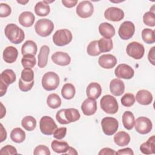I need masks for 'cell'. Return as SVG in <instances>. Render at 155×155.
<instances>
[{"label": "cell", "instance_id": "obj_9", "mask_svg": "<svg viewBox=\"0 0 155 155\" xmlns=\"http://www.w3.org/2000/svg\"><path fill=\"white\" fill-rule=\"evenodd\" d=\"M134 126L137 133L141 134H146L150 133L152 130L153 124L149 118L140 116L134 120Z\"/></svg>", "mask_w": 155, "mask_h": 155}, {"label": "cell", "instance_id": "obj_5", "mask_svg": "<svg viewBox=\"0 0 155 155\" xmlns=\"http://www.w3.org/2000/svg\"><path fill=\"white\" fill-rule=\"evenodd\" d=\"M42 87L47 91H52L57 88L59 84V77L53 71L45 73L42 78Z\"/></svg>", "mask_w": 155, "mask_h": 155}, {"label": "cell", "instance_id": "obj_25", "mask_svg": "<svg viewBox=\"0 0 155 155\" xmlns=\"http://www.w3.org/2000/svg\"><path fill=\"white\" fill-rule=\"evenodd\" d=\"M50 53V48L49 47L44 45L41 47L40 48L39 53L38 56V65L40 68L45 67L48 62V56Z\"/></svg>", "mask_w": 155, "mask_h": 155}, {"label": "cell", "instance_id": "obj_49", "mask_svg": "<svg viewBox=\"0 0 155 155\" xmlns=\"http://www.w3.org/2000/svg\"><path fill=\"white\" fill-rule=\"evenodd\" d=\"M98 154L105 155V154H116V151L110 148H104L100 150Z\"/></svg>", "mask_w": 155, "mask_h": 155}, {"label": "cell", "instance_id": "obj_54", "mask_svg": "<svg viewBox=\"0 0 155 155\" xmlns=\"http://www.w3.org/2000/svg\"><path fill=\"white\" fill-rule=\"evenodd\" d=\"M64 154H71V155L76 154H76H78V152L76 151V150L74 148H73L71 147H70L68 151L66 153H65Z\"/></svg>", "mask_w": 155, "mask_h": 155}, {"label": "cell", "instance_id": "obj_32", "mask_svg": "<svg viewBox=\"0 0 155 155\" xmlns=\"http://www.w3.org/2000/svg\"><path fill=\"white\" fill-rule=\"evenodd\" d=\"M122 123L124 127L128 130H132L134 125V116L130 111H126L122 115Z\"/></svg>", "mask_w": 155, "mask_h": 155}, {"label": "cell", "instance_id": "obj_6", "mask_svg": "<svg viewBox=\"0 0 155 155\" xmlns=\"http://www.w3.org/2000/svg\"><path fill=\"white\" fill-rule=\"evenodd\" d=\"M73 38L71 32L68 29L57 30L53 36V41L57 46H64L69 44Z\"/></svg>", "mask_w": 155, "mask_h": 155}, {"label": "cell", "instance_id": "obj_45", "mask_svg": "<svg viewBox=\"0 0 155 155\" xmlns=\"http://www.w3.org/2000/svg\"><path fill=\"white\" fill-rule=\"evenodd\" d=\"M1 154H17L18 152L15 147L10 145H7L3 147L0 151Z\"/></svg>", "mask_w": 155, "mask_h": 155}, {"label": "cell", "instance_id": "obj_40", "mask_svg": "<svg viewBox=\"0 0 155 155\" xmlns=\"http://www.w3.org/2000/svg\"><path fill=\"white\" fill-rule=\"evenodd\" d=\"M87 53L91 56H96L101 53L98 47V41H93L90 42L87 48Z\"/></svg>", "mask_w": 155, "mask_h": 155}, {"label": "cell", "instance_id": "obj_35", "mask_svg": "<svg viewBox=\"0 0 155 155\" xmlns=\"http://www.w3.org/2000/svg\"><path fill=\"white\" fill-rule=\"evenodd\" d=\"M98 47L101 53L108 52L113 47V41L111 39L102 38L98 41Z\"/></svg>", "mask_w": 155, "mask_h": 155}, {"label": "cell", "instance_id": "obj_39", "mask_svg": "<svg viewBox=\"0 0 155 155\" xmlns=\"http://www.w3.org/2000/svg\"><path fill=\"white\" fill-rule=\"evenodd\" d=\"M36 60L35 55L33 54H25L21 59V64L23 67L31 68L36 65Z\"/></svg>", "mask_w": 155, "mask_h": 155}, {"label": "cell", "instance_id": "obj_55", "mask_svg": "<svg viewBox=\"0 0 155 155\" xmlns=\"http://www.w3.org/2000/svg\"><path fill=\"white\" fill-rule=\"evenodd\" d=\"M1 117H0V118L2 119L5 116V114L6 113V110H5V108L4 110H3L4 107V105H3V104L2 103H1Z\"/></svg>", "mask_w": 155, "mask_h": 155}, {"label": "cell", "instance_id": "obj_26", "mask_svg": "<svg viewBox=\"0 0 155 155\" xmlns=\"http://www.w3.org/2000/svg\"><path fill=\"white\" fill-rule=\"evenodd\" d=\"M130 136L125 131H119L114 136V142L119 147H124L130 143Z\"/></svg>", "mask_w": 155, "mask_h": 155}, {"label": "cell", "instance_id": "obj_56", "mask_svg": "<svg viewBox=\"0 0 155 155\" xmlns=\"http://www.w3.org/2000/svg\"><path fill=\"white\" fill-rule=\"evenodd\" d=\"M17 2H18V3H19V4H22V5H25V4H27V3L28 2V1H17Z\"/></svg>", "mask_w": 155, "mask_h": 155}, {"label": "cell", "instance_id": "obj_27", "mask_svg": "<svg viewBox=\"0 0 155 155\" xmlns=\"http://www.w3.org/2000/svg\"><path fill=\"white\" fill-rule=\"evenodd\" d=\"M16 76L14 71L11 69H6L4 70L0 76V81L2 82L7 85L13 84L15 82Z\"/></svg>", "mask_w": 155, "mask_h": 155}, {"label": "cell", "instance_id": "obj_37", "mask_svg": "<svg viewBox=\"0 0 155 155\" xmlns=\"http://www.w3.org/2000/svg\"><path fill=\"white\" fill-rule=\"evenodd\" d=\"M61 99L56 93H51L49 94L47 99V104L48 106L53 109H56L59 107L61 105Z\"/></svg>", "mask_w": 155, "mask_h": 155}, {"label": "cell", "instance_id": "obj_53", "mask_svg": "<svg viewBox=\"0 0 155 155\" xmlns=\"http://www.w3.org/2000/svg\"><path fill=\"white\" fill-rule=\"evenodd\" d=\"M7 137V132L5 129H4L2 124H1V140L0 142H2L4 140L6 139Z\"/></svg>", "mask_w": 155, "mask_h": 155}, {"label": "cell", "instance_id": "obj_23", "mask_svg": "<svg viewBox=\"0 0 155 155\" xmlns=\"http://www.w3.org/2000/svg\"><path fill=\"white\" fill-rule=\"evenodd\" d=\"M140 151L145 154H151L155 153V136L150 137L145 142L140 146Z\"/></svg>", "mask_w": 155, "mask_h": 155}, {"label": "cell", "instance_id": "obj_44", "mask_svg": "<svg viewBox=\"0 0 155 155\" xmlns=\"http://www.w3.org/2000/svg\"><path fill=\"white\" fill-rule=\"evenodd\" d=\"M11 12L12 9L10 5L5 3L0 4V17H7L11 14Z\"/></svg>", "mask_w": 155, "mask_h": 155}, {"label": "cell", "instance_id": "obj_10", "mask_svg": "<svg viewBox=\"0 0 155 155\" xmlns=\"http://www.w3.org/2000/svg\"><path fill=\"white\" fill-rule=\"evenodd\" d=\"M126 51L129 56L135 59H140L144 55L145 48L142 44L133 41L128 44Z\"/></svg>", "mask_w": 155, "mask_h": 155}, {"label": "cell", "instance_id": "obj_24", "mask_svg": "<svg viewBox=\"0 0 155 155\" xmlns=\"http://www.w3.org/2000/svg\"><path fill=\"white\" fill-rule=\"evenodd\" d=\"M99 31L102 36L108 39L111 38L115 35L114 27L108 22L101 23L99 26Z\"/></svg>", "mask_w": 155, "mask_h": 155}, {"label": "cell", "instance_id": "obj_50", "mask_svg": "<svg viewBox=\"0 0 155 155\" xmlns=\"http://www.w3.org/2000/svg\"><path fill=\"white\" fill-rule=\"evenodd\" d=\"M116 154H128V155H133L134 153L130 148H125L123 149H120L116 152Z\"/></svg>", "mask_w": 155, "mask_h": 155}, {"label": "cell", "instance_id": "obj_48", "mask_svg": "<svg viewBox=\"0 0 155 155\" xmlns=\"http://www.w3.org/2000/svg\"><path fill=\"white\" fill-rule=\"evenodd\" d=\"M62 3L63 5L67 8H71L74 7L78 3L77 0H62Z\"/></svg>", "mask_w": 155, "mask_h": 155}, {"label": "cell", "instance_id": "obj_13", "mask_svg": "<svg viewBox=\"0 0 155 155\" xmlns=\"http://www.w3.org/2000/svg\"><path fill=\"white\" fill-rule=\"evenodd\" d=\"M114 74L119 78L130 79L133 77L134 71L131 66L125 64H121L115 68Z\"/></svg>", "mask_w": 155, "mask_h": 155}, {"label": "cell", "instance_id": "obj_33", "mask_svg": "<svg viewBox=\"0 0 155 155\" xmlns=\"http://www.w3.org/2000/svg\"><path fill=\"white\" fill-rule=\"evenodd\" d=\"M10 138L14 142L22 143L25 139V133L21 128H15L11 131Z\"/></svg>", "mask_w": 155, "mask_h": 155}, {"label": "cell", "instance_id": "obj_43", "mask_svg": "<svg viewBox=\"0 0 155 155\" xmlns=\"http://www.w3.org/2000/svg\"><path fill=\"white\" fill-rule=\"evenodd\" d=\"M35 155H50V151L49 148L44 145H39L37 146L33 151Z\"/></svg>", "mask_w": 155, "mask_h": 155}, {"label": "cell", "instance_id": "obj_8", "mask_svg": "<svg viewBox=\"0 0 155 155\" xmlns=\"http://www.w3.org/2000/svg\"><path fill=\"white\" fill-rule=\"evenodd\" d=\"M102 131L107 136L113 135L118 129L119 123L116 119L112 117H104L101 120Z\"/></svg>", "mask_w": 155, "mask_h": 155}, {"label": "cell", "instance_id": "obj_46", "mask_svg": "<svg viewBox=\"0 0 155 155\" xmlns=\"http://www.w3.org/2000/svg\"><path fill=\"white\" fill-rule=\"evenodd\" d=\"M64 111H65V109H61V110H59L56 114V120H58V122L59 124H62V125H65V124H68V121L65 119V114H64Z\"/></svg>", "mask_w": 155, "mask_h": 155}, {"label": "cell", "instance_id": "obj_4", "mask_svg": "<svg viewBox=\"0 0 155 155\" xmlns=\"http://www.w3.org/2000/svg\"><path fill=\"white\" fill-rule=\"evenodd\" d=\"M54 29L53 22L48 19H40L35 25L36 33L42 36L47 37L50 35Z\"/></svg>", "mask_w": 155, "mask_h": 155}, {"label": "cell", "instance_id": "obj_21", "mask_svg": "<svg viewBox=\"0 0 155 155\" xmlns=\"http://www.w3.org/2000/svg\"><path fill=\"white\" fill-rule=\"evenodd\" d=\"M18 56V50L13 47H7L3 51V59L4 61L8 64H12L16 61Z\"/></svg>", "mask_w": 155, "mask_h": 155}, {"label": "cell", "instance_id": "obj_1", "mask_svg": "<svg viewBox=\"0 0 155 155\" xmlns=\"http://www.w3.org/2000/svg\"><path fill=\"white\" fill-rule=\"evenodd\" d=\"M5 35L13 44H18L21 43L25 38L24 31L15 24H8L4 30Z\"/></svg>", "mask_w": 155, "mask_h": 155}, {"label": "cell", "instance_id": "obj_15", "mask_svg": "<svg viewBox=\"0 0 155 155\" xmlns=\"http://www.w3.org/2000/svg\"><path fill=\"white\" fill-rule=\"evenodd\" d=\"M99 65L103 68L111 69L117 64L116 58L110 54H105L101 55L98 59Z\"/></svg>", "mask_w": 155, "mask_h": 155}, {"label": "cell", "instance_id": "obj_51", "mask_svg": "<svg viewBox=\"0 0 155 155\" xmlns=\"http://www.w3.org/2000/svg\"><path fill=\"white\" fill-rule=\"evenodd\" d=\"M154 48H155V47H153L150 50L148 54V61L153 65H155V62H154Z\"/></svg>", "mask_w": 155, "mask_h": 155}, {"label": "cell", "instance_id": "obj_17", "mask_svg": "<svg viewBox=\"0 0 155 155\" xmlns=\"http://www.w3.org/2000/svg\"><path fill=\"white\" fill-rule=\"evenodd\" d=\"M81 110L86 116L94 114L97 110V102L95 99L87 98L81 105Z\"/></svg>", "mask_w": 155, "mask_h": 155}, {"label": "cell", "instance_id": "obj_28", "mask_svg": "<svg viewBox=\"0 0 155 155\" xmlns=\"http://www.w3.org/2000/svg\"><path fill=\"white\" fill-rule=\"evenodd\" d=\"M38 48L36 44L31 41L28 40L24 42L21 48V53L22 55L33 54L35 55L37 53Z\"/></svg>", "mask_w": 155, "mask_h": 155}, {"label": "cell", "instance_id": "obj_2", "mask_svg": "<svg viewBox=\"0 0 155 155\" xmlns=\"http://www.w3.org/2000/svg\"><path fill=\"white\" fill-rule=\"evenodd\" d=\"M34 85V72L31 68H24L21 75L18 85L21 91L26 92L30 90Z\"/></svg>", "mask_w": 155, "mask_h": 155}, {"label": "cell", "instance_id": "obj_20", "mask_svg": "<svg viewBox=\"0 0 155 155\" xmlns=\"http://www.w3.org/2000/svg\"><path fill=\"white\" fill-rule=\"evenodd\" d=\"M102 88L99 84L97 82H91L88 84L86 89V94L88 98L96 99L101 94Z\"/></svg>", "mask_w": 155, "mask_h": 155}, {"label": "cell", "instance_id": "obj_34", "mask_svg": "<svg viewBox=\"0 0 155 155\" xmlns=\"http://www.w3.org/2000/svg\"><path fill=\"white\" fill-rule=\"evenodd\" d=\"M64 114L68 124L78 120L81 117L79 111L77 109L73 108L65 109Z\"/></svg>", "mask_w": 155, "mask_h": 155}, {"label": "cell", "instance_id": "obj_29", "mask_svg": "<svg viewBox=\"0 0 155 155\" xmlns=\"http://www.w3.org/2000/svg\"><path fill=\"white\" fill-rule=\"evenodd\" d=\"M76 93L74 86L71 83L65 84L61 90L62 96L65 99H71L74 97Z\"/></svg>", "mask_w": 155, "mask_h": 155}, {"label": "cell", "instance_id": "obj_3", "mask_svg": "<svg viewBox=\"0 0 155 155\" xmlns=\"http://www.w3.org/2000/svg\"><path fill=\"white\" fill-rule=\"evenodd\" d=\"M100 105L104 111L110 114L117 113L119 108V105L116 98L110 94L104 95L101 98Z\"/></svg>", "mask_w": 155, "mask_h": 155}, {"label": "cell", "instance_id": "obj_38", "mask_svg": "<svg viewBox=\"0 0 155 155\" xmlns=\"http://www.w3.org/2000/svg\"><path fill=\"white\" fill-rule=\"evenodd\" d=\"M142 38L146 44H153L155 42L154 31L148 28H144L142 31Z\"/></svg>", "mask_w": 155, "mask_h": 155}, {"label": "cell", "instance_id": "obj_52", "mask_svg": "<svg viewBox=\"0 0 155 155\" xmlns=\"http://www.w3.org/2000/svg\"><path fill=\"white\" fill-rule=\"evenodd\" d=\"M7 87H8V85L5 84L2 82L0 81V96H4L6 93Z\"/></svg>", "mask_w": 155, "mask_h": 155}, {"label": "cell", "instance_id": "obj_7", "mask_svg": "<svg viewBox=\"0 0 155 155\" xmlns=\"http://www.w3.org/2000/svg\"><path fill=\"white\" fill-rule=\"evenodd\" d=\"M39 127L41 133L45 135H51L58 128L53 119L48 116L41 117L39 121Z\"/></svg>", "mask_w": 155, "mask_h": 155}, {"label": "cell", "instance_id": "obj_42", "mask_svg": "<svg viewBox=\"0 0 155 155\" xmlns=\"http://www.w3.org/2000/svg\"><path fill=\"white\" fill-rule=\"evenodd\" d=\"M143 23L150 27H154L155 25V15L152 12H147L143 16Z\"/></svg>", "mask_w": 155, "mask_h": 155}, {"label": "cell", "instance_id": "obj_36", "mask_svg": "<svg viewBox=\"0 0 155 155\" xmlns=\"http://www.w3.org/2000/svg\"><path fill=\"white\" fill-rule=\"evenodd\" d=\"M21 125L27 131H33L36 126V120L31 116L24 117L21 121Z\"/></svg>", "mask_w": 155, "mask_h": 155}, {"label": "cell", "instance_id": "obj_19", "mask_svg": "<svg viewBox=\"0 0 155 155\" xmlns=\"http://www.w3.org/2000/svg\"><path fill=\"white\" fill-rule=\"evenodd\" d=\"M137 102L143 105H150L153 101L152 94L148 90H140L137 91L136 95Z\"/></svg>", "mask_w": 155, "mask_h": 155}, {"label": "cell", "instance_id": "obj_18", "mask_svg": "<svg viewBox=\"0 0 155 155\" xmlns=\"http://www.w3.org/2000/svg\"><path fill=\"white\" fill-rule=\"evenodd\" d=\"M110 90L114 96H119L125 91V84L119 79H113L110 83Z\"/></svg>", "mask_w": 155, "mask_h": 155}, {"label": "cell", "instance_id": "obj_47", "mask_svg": "<svg viewBox=\"0 0 155 155\" xmlns=\"http://www.w3.org/2000/svg\"><path fill=\"white\" fill-rule=\"evenodd\" d=\"M67 133V128L66 127H60L57 128L53 133V136L57 139H63Z\"/></svg>", "mask_w": 155, "mask_h": 155}, {"label": "cell", "instance_id": "obj_31", "mask_svg": "<svg viewBox=\"0 0 155 155\" xmlns=\"http://www.w3.org/2000/svg\"><path fill=\"white\" fill-rule=\"evenodd\" d=\"M50 12L49 4L45 3L44 1L38 2L35 6V12L38 16H45L49 14Z\"/></svg>", "mask_w": 155, "mask_h": 155}, {"label": "cell", "instance_id": "obj_11", "mask_svg": "<svg viewBox=\"0 0 155 155\" xmlns=\"http://www.w3.org/2000/svg\"><path fill=\"white\" fill-rule=\"evenodd\" d=\"M93 5L89 1H82L80 2L76 7V13L82 18L90 17L93 15Z\"/></svg>", "mask_w": 155, "mask_h": 155}, {"label": "cell", "instance_id": "obj_12", "mask_svg": "<svg viewBox=\"0 0 155 155\" xmlns=\"http://www.w3.org/2000/svg\"><path fill=\"white\" fill-rule=\"evenodd\" d=\"M135 31L134 24L129 21L124 22L119 27L118 34L119 37L123 40H128L133 37Z\"/></svg>", "mask_w": 155, "mask_h": 155}, {"label": "cell", "instance_id": "obj_16", "mask_svg": "<svg viewBox=\"0 0 155 155\" xmlns=\"http://www.w3.org/2000/svg\"><path fill=\"white\" fill-rule=\"evenodd\" d=\"M51 60L56 65L66 66L70 63L71 58L65 52L56 51L51 55Z\"/></svg>", "mask_w": 155, "mask_h": 155}, {"label": "cell", "instance_id": "obj_41", "mask_svg": "<svg viewBox=\"0 0 155 155\" xmlns=\"http://www.w3.org/2000/svg\"><path fill=\"white\" fill-rule=\"evenodd\" d=\"M121 104L122 105L129 107L132 106L135 102V97L133 94L130 93H127L125 94L120 99Z\"/></svg>", "mask_w": 155, "mask_h": 155}, {"label": "cell", "instance_id": "obj_30", "mask_svg": "<svg viewBox=\"0 0 155 155\" xmlns=\"http://www.w3.org/2000/svg\"><path fill=\"white\" fill-rule=\"evenodd\" d=\"M51 147L54 152L62 154L66 153L70 147L67 142L65 141H59L57 140H54L52 141Z\"/></svg>", "mask_w": 155, "mask_h": 155}, {"label": "cell", "instance_id": "obj_22", "mask_svg": "<svg viewBox=\"0 0 155 155\" xmlns=\"http://www.w3.org/2000/svg\"><path fill=\"white\" fill-rule=\"evenodd\" d=\"M35 19V17L31 12L25 11L20 14L19 16V22L23 27H30L33 25Z\"/></svg>", "mask_w": 155, "mask_h": 155}, {"label": "cell", "instance_id": "obj_14", "mask_svg": "<svg viewBox=\"0 0 155 155\" xmlns=\"http://www.w3.org/2000/svg\"><path fill=\"white\" fill-rule=\"evenodd\" d=\"M104 17L107 20L118 22L124 18V12L119 8L111 7L107 8L104 12Z\"/></svg>", "mask_w": 155, "mask_h": 155}]
</instances>
